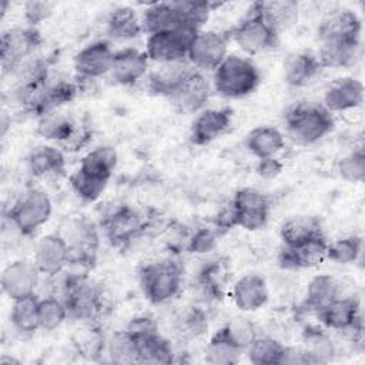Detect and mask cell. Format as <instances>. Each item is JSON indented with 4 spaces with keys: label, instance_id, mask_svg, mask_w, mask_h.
<instances>
[{
    "label": "cell",
    "instance_id": "obj_1",
    "mask_svg": "<svg viewBox=\"0 0 365 365\" xmlns=\"http://www.w3.org/2000/svg\"><path fill=\"white\" fill-rule=\"evenodd\" d=\"M214 71V87L225 98L245 97L261 81L257 66L244 56H227Z\"/></svg>",
    "mask_w": 365,
    "mask_h": 365
},
{
    "label": "cell",
    "instance_id": "obj_2",
    "mask_svg": "<svg viewBox=\"0 0 365 365\" xmlns=\"http://www.w3.org/2000/svg\"><path fill=\"white\" fill-rule=\"evenodd\" d=\"M287 134L298 144L307 145L322 140L334 128L332 114L319 104L301 103L285 117Z\"/></svg>",
    "mask_w": 365,
    "mask_h": 365
},
{
    "label": "cell",
    "instance_id": "obj_3",
    "mask_svg": "<svg viewBox=\"0 0 365 365\" xmlns=\"http://www.w3.org/2000/svg\"><path fill=\"white\" fill-rule=\"evenodd\" d=\"M181 279V269L173 261L151 262L140 271L141 289L153 304H164L175 297L180 291Z\"/></svg>",
    "mask_w": 365,
    "mask_h": 365
},
{
    "label": "cell",
    "instance_id": "obj_4",
    "mask_svg": "<svg viewBox=\"0 0 365 365\" xmlns=\"http://www.w3.org/2000/svg\"><path fill=\"white\" fill-rule=\"evenodd\" d=\"M51 215V201L48 195L37 188L29 190L16 201L9 212L11 225L23 235L34 234Z\"/></svg>",
    "mask_w": 365,
    "mask_h": 365
},
{
    "label": "cell",
    "instance_id": "obj_5",
    "mask_svg": "<svg viewBox=\"0 0 365 365\" xmlns=\"http://www.w3.org/2000/svg\"><path fill=\"white\" fill-rule=\"evenodd\" d=\"M61 299L68 315L78 319L94 318L103 305L98 287L83 275H71L64 279Z\"/></svg>",
    "mask_w": 365,
    "mask_h": 365
},
{
    "label": "cell",
    "instance_id": "obj_6",
    "mask_svg": "<svg viewBox=\"0 0 365 365\" xmlns=\"http://www.w3.org/2000/svg\"><path fill=\"white\" fill-rule=\"evenodd\" d=\"M231 37L248 54L271 50L279 43V34L265 23L254 6L250 7L247 16L231 30Z\"/></svg>",
    "mask_w": 365,
    "mask_h": 365
},
{
    "label": "cell",
    "instance_id": "obj_7",
    "mask_svg": "<svg viewBox=\"0 0 365 365\" xmlns=\"http://www.w3.org/2000/svg\"><path fill=\"white\" fill-rule=\"evenodd\" d=\"M198 31L187 27L175 30L158 31L148 34L145 41V54L148 60L158 64H168L182 61L187 58L188 47Z\"/></svg>",
    "mask_w": 365,
    "mask_h": 365
},
{
    "label": "cell",
    "instance_id": "obj_8",
    "mask_svg": "<svg viewBox=\"0 0 365 365\" xmlns=\"http://www.w3.org/2000/svg\"><path fill=\"white\" fill-rule=\"evenodd\" d=\"M58 235L68 247V262L86 265L94 259L98 234L93 222L86 218H68L63 222Z\"/></svg>",
    "mask_w": 365,
    "mask_h": 365
},
{
    "label": "cell",
    "instance_id": "obj_9",
    "mask_svg": "<svg viewBox=\"0 0 365 365\" xmlns=\"http://www.w3.org/2000/svg\"><path fill=\"white\" fill-rule=\"evenodd\" d=\"M228 36L215 30H200L187 53L188 63L202 70H215L228 56Z\"/></svg>",
    "mask_w": 365,
    "mask_h": 365
},
{
    "label": "cell",
    "instance_id": "obj_10",
    "mask_svg": "<svg viewBox=\"0 0 365 365\" xmlns=\"http://www.w3.org/2000/svg\"><path fill=\"white\" fill-rule=\"evenodd\" d=\"M237 227L257 231L265 227L269 215V200L257 188H241L231 202Z\"/></svg>",
    "mask_w": 365,
    "mask_h": 365
},
{
    "label": "cell",
    "instance_id": "obj_11",
    "mask_svg": "<svg viewBox=\"0 0 365 365\" xmlns=\"http://www.w3.org/2000/svg\"><path fill=\"white\" fill-rule=\"evenodd\" d=\"M41 37L33 27H14L1 34L0 56L4 70H14L40 44Z\"/></svg>",
    "mask_w": 365,
    "mask_h": 365
},
{
    "label": "cell",
    "instance_id": "obj_12",
    "mask_svg": "<svg viewBox=\"0 0 365 365\" xmlns=\"http://www.w3.org/2000/svg\"><path fill=\"white\" fill-rule=\"evenodd\" d=\"M40 281V271L34 262L17 259L1 272V289L13 301L31 297Z\"/></svg>",
    "mask_w": 365,
    "mask_h": 365
},
{
    "label": "cell",
    "instance_id": "obj_13",
    "mask_svg": "<svg viewBox=\"0 0 365 365\" xmlns=\"http://www.w3.org/2000/svg\"><path fill=\"white\" fill-rule=\"evenodd\" d=\"M321 44L361 43V20L351 10H341L328 16L318 29Z\"/></svg>",
    "mask_w": 365,
    "mask_h": 365
},
{
    "label": "cell",
    "instance_id": "obj_14",
    "mask_svg": "<svg viewBox=\"0 0 365 365\" xmlns=\"http://www.w3.org/2000/svg\"><path fill=\"white\" fill-rule=\"evenodd\" d=\"M114 53L108 41H93L74 56V70L84 80L98 78L110 73Z\"/></svg>",
    "mask_w": 365,
    "mask_h": 365
},
{
    "label": "cell",
    "instance_id": "obj_15",
    "mask_svg": "<svg viewBox=\"0 0 365 365\" xmlns=\"http://www.w3.org/2000/svg\"><path fill=\"white\" fill-rule=\"evenodd\" d=\"M318 318L322 325L336 331H361L359 302L349 297H336L328 305L321 308Z\"/></svg>",
    "mask_w": 365,
    "mask_h": 365
},
{
    "label": "cell",
    "instance_id": "obj_16",
    "mask_svg": "<svg viewBox=\"0 0 365 365\" xmlns=\"http://www.w3.org/2000/svg\"><path fill=\"white\" fill-rule=\"evenodd\" d=\"M232 123L230 108H205L192 121L190 138L195 145H207L228 131Z\"/></svg>",
    "mask_w": 365,
    "mask_h": 365
},
{
    "label": "cell",
    "instance_id": "obj_17",
    "mask_svg": "<svg viewBox=\"0 0 365 365\" xmlns=\"http://www.w3.org/2000/svg\"><path fill=\"white\" fill-rule=\"evenodd\" d=\"M33 262L40 274L54 277L68 264V247L58 234L41 237L34 245Z\"/></svg>",
    "mask_w": 365,
    "mask_h": 365
},
{
    "label": "cell",
    "instance_id": "obj_18",
    "mask_svg": "<svg viewBox=\"0 0 365 365\" xmlns=\"http://www.w3.org/2000/svg\"><path fill=\"white\" fill-rule=\"evenodd\" d=\"M148 57L145 51L134 47L121 48L114 53L110 68L111 78L121 86H131L143 78L148 70Z\"/></svg>",
    "mask_w": 365,
    "mask_h": 365
},
{
    "label": "cell",
    "instance_id": "obj_19",
    "mask_svg": "<svg viewBox=\"0 0 365 365\" xmlns=\"http://www.w3.org/2000/svg\"><path fill=\"white\" fill-rule=\"evenodd\" d=\"M328 245L325 237L318 235L301 245L285 247L279 255V265L292 269L317 267L328 258Z\"/></svg>",
    "mask_w": 365,
    "mask_h": 365
},
{
    "label": "cell",
    "instance_id": "obj_20",
    "mask_svg": "<svg viewBox=\"0 0 365 365\" xmlns=\"http://www.w3.org/2000/svg\"><path fill=\"white\" fill-rule=\"evenodd\" d=\"M364 101V84L354 77L339 78L324 94V107L329 113L356 108Z\"/></svg>",
    "mask_w": 365,
    "mask_h": 365
},
{
    "label": "cell",
    "instance_id": "obj_21",
    "mask_svg": "<svg viewBox=\"0 0 365 365\" xmlns=\"http://www.w3.org/2000/svg\"><path fill=\"white\" fill-rule=\"evenodd\" d=\"M208 97V83L200 70L194 68L178 87V90L170 97V100L182 113H195L204 107Z\"/></svg>",
    "mask_w": 365,
    "mask_h": 365
},
{
    "label": "cell",
    "instance_id": "obj_22",
    "mask_svg": "<svg viewBox=\"0 0 365 365\" xmlns=\"http://www.w3.org/2000/svg\"><path fill=\"white\" fill-rule=\"evenodd\" d=\"M143 227L144 222L141 215L127 205L115 208L104 221L106 234L115 245H123L131 241Z\"/></svg>",
    "mask_w": 365,
    "mask_h": 365
},
{
    "label": "cell",
    "instance_id": "obj_23",
    "mask_svg": "<svg viewBox=\"0 0 365 365\" xmlns=\"http://www.w3.org/2000/svg\"><path fill=\"white\" fill-rule=\"evenodd\" d=\"M232 301L240 311L252 312L262 308L268 301L265 279L257 274L241 277L232 287Z\"/></svg>",
    "mask_w": 365,
    "mask_h": 365
},
{
    "label": "cell",
    "instance_id": "obj_24",
    "mask_svg": "<svg viewBox=\"0 0 365 365\" xmlns=\"http://www.w3.org/2000/svg\"><path fill=\"white\" fill-rule=\"evenodd\" d=\"M194 68L195 67L185 60L160 64V67L148 77V90L154 94L170 98Z\"/></svg>",
    "mask_w": 365,
    "mask_h": 365
},
{
    "label": "cell",
    "instance_id": "obj_25",
    "mask_svg": "<svg viewBox=\"0 0 365 365\" xmlns=\"http://www.w3.org/2000/svg\"><path fill=\"white\" fill-rule=\"evenodd\" d=\"M252 6L277 34L291 29L298 21L299 6L294 0L255 1Z\"/></svg>",
    "mask_w": 365,
    "mask_h": 365
},
{
    "label": "cell",
    "instance_id": "obj_26",
    "mask_svg": "<svg viewBox=\"0 0 365 365\" xmlns=\"http://www.w3.org/2000/svg\"><path fill=\"white\" fill-rule=\"evenodd\" d=\"M182 27L180 13L173 3H153L141 14V29L147 34Z\"/></svg>",
    "mask_w": 365,
    "mask_h": 365
},
{
    "label": "cell",
    "instance_id": "obj_27",
    "mask_svg": "<svg viewBox=\"0 0 365 365\" xmlns=\"http://www.w3.org/2000/svg\"><path fill=\"white\" fill-rule=\"evenodd\" d=\"M322 68L318 56L312 53H297L284 63V78L289 86L301 87L308 84Z\"/></svg>",
    "mask_w": 365,
    "mask_h": 365
},
{
    "label": "cell",
    "instance_id": "obj_28",
    "mask_svg": "<svg viewBox=\"0 0 365 365\" xmlns=\"http://www.w3.org/2000/svg\"><path fill=\"white\" fill-rule=\"evenodd\" d=\"M322 234L321 222L312 215H295L281 227V240L285 247L301 245Z\"/></svg>",
    "mask_w": 365,
    "mask_h": 365
},
{
    "label": "cell",
    "instance_id": "obj_29",
    "mask_svg": "<svg viewBox=\"0 0 365 365\" xmlns=\"http://www.w3.org/2000/svg\"><path fill=\"white\" fill-rule=\"evenodd\" d=\"M284 135L282 133L269 125H259L251 130L247 134L245 144L247 148L254 154L258 160L274 157L284 148Z\"/></svg>",
    "mask_w": 365,
    "mask_h": 365
},
{
    "label": "cell",
    "instance_id": "obj_30",
    "mask_svg": "<svg viewBox=\"0 0 365 365\" xmlns=\"http://www.w3.org/2000/svg\"><path fill=\"white\" fill-rule=\"evenodd\" d=\"M29 170L36 177H47L63 173L66 161L63 153L53 145L34 148L27 158Z\"/></svg>",
    "mask_w": 365,
    "mask_h": 365
},
{
    "label": "cell",
    "instance_id": "obj_31",
    "mask_svg": "<svg viewBox=\"0 0 365 365\" xmlns=\"http://www.w3.org/2000/svg\"><path fill=\"white\" fill-rule=\"evenodd\" d=\"M134 339V338H133ZM137 349V362L170 364L173 362V348L161 334H154L134 339Z\"/></svg>",
    "mask_w": 365,
    "mask_h": 365
},
{
    "label": "cell",
    "instance_id": "obj_32",
    "mask_svg": "<svg viewBox=\"0 0 365 365\" xmlns=\"http://www.w3.org/2000/svg\"><path fill=\"white\" fill-rule=\"evenodd\" d=\"M141 31V19L131 7H118L108 16L107 33L115 40H130L137 37Z\"/></svg>",
    "mask_w": 365,
    "mask_h": 365
},
{
    "label": "cell",
    "instance_id": "obj_33",
    "mask_svg": "<svg viewBox=\"0 0 365 365\" xmlns=\"http://www.w3.org/2000/svg\"><path fill=\"white\" fill-rule=\"evenodd\" d=\"M336 297H339L338 282L331 275L321 274L314 277L308 284L305 294V307L318 312Z\"/></svg>",
    "mask_w": 365,
    "mask_h": 365
},
{
    "label": "cell",
    "instance_id": "obj_34",
    "mask_svg": "<svg viewBox=\"0 0 365 365\" xmlns=\"http://www.w3.org/2000/svg\"><path fill=\"white\" fill-rule=\"evenodd\" d=\"M37 131L47 140L67 141L76 133V123L71 115L53 110L40 117Z\"/></svg>",
    "mask_w": 365,
    "mask_h": 365
},
{
    "label": "cell",
    "instance_id": "obj_35",
    "mask_svg": "<svg viewBox=\"0 0 365 365\" xmlns=\"http://www.w3.org/2000/svg\"><path fill=\"white\" fill-rule=\"evenodd\" d=\"M10 319L14 329L20 334H33L40 328L38 299L36 295L13 301Z\"/></svg>",
    "mask_w": 365,
    "mask_h": 365
},
{
    "label": "cell",
    "instance_id": "obj_36",
    "mask_svg": "<svg viewBox=\"0 0 365 365\" xmlns=\"http://www.w3.org/2000/svg\"><path fill=\"white\" fill-rule=\"evenodd\" d=\"M242 349L238 348L222 329H218L210 339L205 349V361L214 365H232L240 361Z\"/></svg>",
    "mask_w": 365,
    "mask_h": 365
},
{
    "label": "cell",
    "instance_id": "obj_37",
    "mask_svg": "<svg viewBox=\"0 0 365 365\" xmlns=\"http://www.w3.org/2000/svg\"><path fill=\"white\" fill-rule=\"evenodd\" d=\"M115 165H117L115 150L111 147H98L83 157L78 168L110 181Z\"/></svg>",
    "mask_w": 365,
    "mask_h": 365
},
{
    "label": "cell",
    "instance_id": "obj_38",
    "mask_svg": "<svg viewBox=\"0 0 365 365\" xmlns=\"http://www.w3.org/2000/svg\"><path fill=\"white\" fill-rule=\"evenodd\" d=\"M285 346L271 336H257L247 348L248 359L257 365L281 364Z\"/></svg>",
    "mask_w": 365,
    "mask_h": 365
},
{
    "label": "cell",
    "instance_id": "obj_39",
    "mask_svg": "<svg viewBox=\"0 0 365 365\" xmlns=\"http://www.w3.org/2000/svg\"><path fill=\"white\" fill-rule=\"evenodd\" d=\"M304 349L309 354L315 364L328 362L335 354V345L332 339L321 329L308 327L302 335Z\"/></svg>",
    "mask_w": 365,
    "mask_h": 365
},
{
    "label": "cell",
    "instance_id": "obj_40",
    "mask_svg": "<svg viewBox=\"0 0 365 365\" xmlns=\"http://www.w3.org/2000/svg\"><path fill=\"white\" fill-rule=\"evenodd\" d=\"M70 184L74 192L84 201H96L106 190L108 180L90 174L81 168H77L70 175Z\"/></svg>",
    "mask_w": 365,
    "mask_h": 365
},
{
    "label": "cell",
    "instance_id": "obj_41",
    "mask_svg": "<svg viewBox=\"0 0 365 365\" xmlns=\"http://www.w3.org/2000/svg\"><path fill=\"white\" fill-rule=\"evenodd\" d=\"M68 317V311L63 299L57 297H47L38 299V322L40 328L53 331L58 328Z\"/></svg>",
    "mask_w": 365,
    "mask_h": 365
},
{
    "label": "cell",
    "instance_id": "obj_42",
    "mask_svg": "<svg viewBox=\"0 0 365 365\" xmlns=\"http://www.w3.org/2000/svg\"><path fill=\"white\" fill-rule=\"evenodd\" d=\"M174 4L180 13L182 27L194 31L202 30L201 27L205 24L212 10V4L207 1H174Z\"/></svg>",
    "mask_w": 365,
    "mask_h": 365
},
{
    "label": "cell",
    "instance_id": "obj_43",
    "mask_svg": "<svg viewBox=\"0 0 365 365\" xmlns=\"http://www.w3.org/2000/svg\"><path fill=\"white\" fill-rule=\"evenodd\" d=\"M362 250V240L359 237H345L328 245V258L338 264L355 262Z\"/></svg>",
    "mask_w": 365,
    "mask_h": 365
},
{
    "label": "cell",
    "instance_id": "obj_44",
    "mask_svg": "<svg viewBox=\"0 0 365 365\" xmlns=\"http://www.w3.org/2000/svg\"><path fill=\"white\" fill-rule=\"evenodd\" d=\"M221 329L242 351H247V348L257 338V332H255L252 322L248 321L247 318H241V317L231 319Z\"/></svg>",
    "mask_w": 365,
    "mask_h": 365
},
{
    "label": "cell",
    "instance_id": "obj_45",
    "mask_svg": "<svg viewBox=\"0 0 365 365\" xmlns=\"http://www.w3.org/2000/svg\"><path fill=\"white\" fill-rule=\"evenodd\" d=\"M338 171L341 177L349 182H361L365 177V153L364 148L354 150L339 160Z\"/></svg>",
    "mask_w": 365,
    "mask_h": 365
},
{
    "label": "cell",
    "instance_id": "obj_46",
    "mask_svg": "<svg viewBox=\"0 0 365 365\" xmlns=\"http://www.w3.org/2000/svg\"><path fill=\"white\" fill-rule=\"evenodd\" d=\"M225 275L227 269L222 262H211L207 265L201 274H200V285L202 287L204 292L212 295V297H220L222 294V288L225 284Z\"/></svg>",
    "mask_w": 365,
    "mask_h": 365
},
{
    "label": "cell",
    "instance_id": "obj_47",
    "mask_svg": "<svg viewBox=\"0 0 365 365\" xmlns=\"http://www.w3.org/2000/svg\"><path fill=\"white\" fill-rule=\"evenodd\" d=\"M108 354L114 362H137L134 339L125 331L113 336L108 344Z\"/></svg>",
    "mask_w": 365,
    "mask_h": 365
},
{
    "label": "cell",
    "instance_id": "obj_48",
    "mask_svg": "<svg viewBox=\"0 0 365 365\" xmlns=\"http://www.w3.org/2000/svg\"><path fill=\"white\" fill-rule=\"evenodd\" d=\"M217 231L211 228H200L194 232L188 242L190 252L194 254H205L215 248L217 245Z\"/></svg>",
    "mask_w": 365,
    "mask_h": 365
},
{
    "label": "cell",
    "instance_id": "obj_49",
    "mask_svg": "<svg viewBox=\"0 0 365 365\" xmlns=\"http://www.w3.org/2000/svg\"><path fill=\"white\" fill-rule=\"evenodd\" d=\"M125 332L131 336V338H143V336H148V335H154V334H158V327H157V322L153 317L150 315H140V317H135L133 318L127 328H125Z\"/></svg>",
    "mask_w": 365,
    "mask_h": 365
},
{
    "label": "cell",
    "instance_id": "obj_50",
    "mask_svg": "<svg viewBox=\"0 0 365 365\" xmlns=\"http://www.w3.org/2000/svg\"><path fill=\"white\" fill-rule=\"evenodd\" d=\"M54 4L48 1H29L24 4V16L30 24H38L46 20L51 11Z\"/></svg>",
    "mask_w": 365,
    "mask_h": 365
},
{
    "label": "cell",
    "instance_id": "obj_51",
    "mask_svg": "<svg viewBox=\"0 0 365 365\" xmlns=\"http://www.w3.org/2000/svg\"><path fill=\"white\" fill-rule=\"evenodd\" d=\"M282 171V163L275 157H267L258 160L257 174L264 180H272Z\"/></svg>",
    "mask_w": 365,
    "mask_h": 365
},
{
    "label": "cell",
    "instance_id": "obj_52",
    "mask_svg": "<svg viewBox=\"0 0 365 365\" xmlns=\"http://www.w3.org/2000/svg\"><path fill=\"white\" fill-rule=\"evenodd\" d=\"M184 325H185V329L188 334L191 335H200L202 334L205 329H207V321H205V317L202 312L194 309L191 311L187 317H185V321H184Z\"/></svg>",
    "mask_w": 365,
    "mask_h": 365
}]
</instances>
